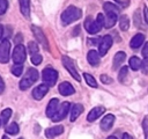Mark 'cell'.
I'll return each instance as SVG.
<instances>
[{"label": "cell", "mask_w": 148, "mask_h": 139, "mask_svg": "<svg viewBox=\"0 0 148 139\" xmlns=\"http://www.w3.org/2000/svg\"><path fill=\"white\" fill-rule=\"evenodd\" d=\"M23 72V66L22 65H18V64H15L13 67H12V73L15 75V76H20Z\"/></svg>", "instance_id": "cell-31"}, {"label": "cell", "mask_w": 148, "mask_h": 139, "mask_svg": "<svg viewBox=\"0 0 148 139\" xmlns=\"http://www.w3.org/2000/svg\"><path fill=\"white\" fill-rule=\"evenodd\" d=\"M82 16V12L80 8L75 6H69L67 7L62 13H61V22L64 25H68L75 21H77Z\"/></svg>", "instance_id": "cell-1"}, {"label": "cell", "mask_w": 148, "mask_h": 139, "mask_svg": "<svg viewBox=\"0 0 148 139\" xmlns=\"http://www.w3.org/2000/svg\"><path fill=\"white\" fill-rule=\"evenodd\" d=\"M104 17H105V21H104L105 28H111L117 22V15L116 14H106V16H104Z\"/></svg>", "instance_id": "cell-23"}, {"label": "cell", "mask_w": 148, "mask_h": 139, "mask_svg": "<svg viewBox=\"0 0 148 139\" xmlns=\"http://www.w3.org/2000/svg\"><path fill=\"white\" fill-rule=\"evenodd\" d=\"M2 139H9V138H8L7 136H3V137H2Z\"/></svg>", "instance_id": "cell-43"}, {"label": "cell", "mask_w": 148, "mask_h": 139, "mask_svg": "<svg viewBox=\"0 0 148 139\" xmlns=\"http://www.w3.org/2000/svg\"><path fill=\"white\" fill-rule=\"evenodd\" d=\"M143 14H145V20H146V22H147V24H148V7H147V6H145Z\"/></svg>", "instance_id": "cell-39"}, {"label": "cell", "mask_w": 148, "mask_h": 139, "mask_svg": "<svg viewBox=\"0 0 148 139\" xmlns=\"http://www.w3.org/2000/svg\"><path fill=\"white\" fill-rule=\"evenodd\" d=\"M113 122H114V116L109 114L106 116H104V118H102L101 120V129L103 131H109L111 129V126L113 125Z\"/></svg>", "instance_id": "cell-14"}, {"label": "cell", "mask_w": 148, "mask_h": 139, "mask_svg": "<svg viewBox=\"0 0 148 139\" xmlns=\"http://www.w3.org/2000/svg\"><path fill=\"white\" fill-rule=\"evenodd\" d=\"M18 125L15 123V122H13V123H10L9 125H7L6 127H5V131L8 133V134H17L18 133Z\"/></svg>", "instance_id": "cell-26"}, {"label": "cell", "mask_w": 148, "mask_h": 139, "mask_svg": "<svg viewBox=\"0 0 148 139\" xmlns=\"http://www.w3.org/2000/svg\"><path fill=\"white\" fill-rule=\"evenodd\" d=\"M2 34H3V27L0 24V39H1V37H2Z\"/></svg>", "instance_id": "cell-42"}, {"label": "cell", "mask_w": 148, "mask_h": 139, "mask_svg": "<svg viewBox=\"0 0 148 139\" xmlns=\"http://www.w3.org/2000/svg\"><path fill=\"white\" fill-rule=\"evenodd\" d=\"M108 139H117V138H116V137H109Z\"/></svg>", "instance_id": "cell-44"}, {"label": "cell", "mask_w": 148, "mask_h": 139, "mask_svg": "<svg viewBox=\"0 0 148 139\" xmlns=\"http://www.w3.org/2000/svg\"><path fill=\"white\" fill-rule=\"evenodd\" d=\"M103 8H104V10H105V14H116V15H118L119 8H118L116 5L111 3V2H105V3L103 5Z\"/></svg>", "instance_id": "cell-22"}, {"label": "cell", "mask_w": 148, "mask_h": 139, "mask_svg": "<svg viewBox=\"0 0 148 139\" xmlns=\"http://www.w3.org/2000/svg\"><path fill=\"white\" fill-rule=\"evenodd\" d=\"M10 116H12V109L7 108V109L2 110V111H1V117H0V119H1V123H2L3 125H5V124H7L8 119L10 118Z\"/></svg>", "instance_id": "cell-27"}, {"label": "cell", "mask_w": 148, "mask_h": 139, "mask_svg": "<svg viewBox=\"0 0 148 139\" xmlns=\"http://www.w3.org/2000/svg\"><path fill=\"white\" fill-rule=\"evenodd\" d=\"M87 59H88V63L91 65V66H97L99 64V60H101V56L97 51L95 50H90L87 54Z\"/></svg>", "instance_id": "cell-16"}, {"label": "cell", "mask_w": 148, "mask_h": 139, "mask_svg": "<svg viewBox=\"0 0 148 139\" xmlns=\"http://www.w3.org/2000/svg\"><path fill=\"white\" fill-rule=\"evenodd\" d=\"M130 27V19L127 15H121L119 17V29L123 30V31H126Z\"/></svg>", "instance_id": "cell-24"}, {"label": "cell", "mask_w": 148, "mask_h": 139, "mask_svg": "<svg viewBox=\"0 0 148 139\" xmlns=\"http://www.w3.org/2000/svg\"><path fill=\"white\" fill-rule=\"evenodd\" d=\"M8 8V0H0V15L5 14Z\"/></svg>", "instance_id": "cell-32"}, {"label": "cell", "mask_w": 148, "mask_h": 139, "mask_svg": "<svg viewBox=\"0 0 148 139\" xmlns=\"http://www.w3.org/2000/svg\"><path fill=\"white\" fill-rule=\"evenodd\" d=\"M123 139H133V137H131L128 133H124L123 134Z\"/></svg>", "instance_id": "cell-41"}, {"label": "cell", "mask_w": 148, "mask_h": 139, "mask_svg": "<svg viewBox=\"0 0 148 139\" xmlns=\"http://www.w3.org/2000/svg\"><path fill=\"white\" fill-rule=\"evenodd\" d=\"M142 56H145V58L146 57H148V42L143 45V47H142Z\"/></svg>", "instance_id": "cell-37"}, {"label": "cell", "mask_w": 148, "mask_h": 139, "mask_svg": "<svg viewBox=\"0 0 148 139\" xmlns=\"http://www.w3.org/2000/svg\"><path fill=\"white\" fill-rule=\"evenodd\" d=\"M83 78H84L87 85H89L90 87H94V88L97 87V82H96V80H95V78H94L92 75H90V74H88V73H84V74H83Z\"/></svg>", "instance_id": "cell-28"}, {"label": "cell", "mask_w": 148, "mask_h": 139, "mask_svg": "<svg viewBox=\"0 0 148 139\" xmlns=\"http://www.w3.org/2000/svg\"><path fill=\"white\" fill-rule=\"evenodd\" d=\"M18 1H20L21 13L25 17H29L30 16V0H18Z\"/></svg>", "instance_id": "cell-21"}, {"label": "cell", "mask_w": 148, "mask_h": 139, "mask_svg": "<svg viewBox=\"0 0 148 139\" xmlns=\"http://www.w3.org/2000/svg\"><path fill=\"white\" fill-rule=\"evenodd\" d=\"M31 30H32L34 36H35V38L37 39V42L40 43L45 50H49V43H47V39H46L44 32L42 31V29L38 28L37 25H31Z\"/></svg>", "instance_id": "cell-8"}, {"label": "cell", "mask_w": 148, "mask_h": 139, "mask_svg": "<svg viewBox=\"0 0 148 139\" xmlns=\"http://www.w3.org/2000/svg\"><path fill=\"white\" fill-rule=\"evenodd\" d=\"M0 125H1V119H0Z\"/></svg>", "instance_id": "cell-45"}, {"label": "cell", "mask_w": 148, "mask_h": 139, "mask_svg": "<svg viewBox=\"0 0 148 139\" xmlns=\"http://www.w3.org/2000/svg\"><path fill=\"white\" fill-rule=\"evenodd\" d=\"M104 111H105V108H104V107H95V108H92V109L89 111L88 116H87L88 122H94V120H96L97 118H99V117L102 116V114H103Z\"/></svg>", "instance_id": "cell-13"}, {"label": "cell", "mask_w": 148, "mask_h": 139, "mask_svg": "<svg viewBox=\"0 0 148 139\" xmlns=\"http://www.w3.org/2000/svg\"><path fill=\"white\" fill-rule=\"evenodd\" d=\"M49 92V86H46L45 83L37 86L34 90H32V97L35 100H42Z\"/></svg>", "instance_id": "cell-11"}, {"label": "cell", "mask_w": 148, "mask_h": 139, "mask_svg": "<svg viewBox=\"0 0 148 139\" xmlns=\"http://www.w3.org/2000/svg\"><path fill=\"white\" fill-rule=\"evenodd\" d=\"M141 71L143 74H148V57H146L141 61Z\"/></svg>", "instance_id": "cell-34"}, {"label": "cell", "mask_w": 148, "mask_h": 139, "mask_svg": "<svg viewBox=\"0 0 148 139\" xmlns=\"http://www.w3.org/2000/svg\"><path fill=\"white\" fill-rule=\"evenodd\" d=\"M9 52H10V43L8 39H2L0 43V63L6 64L9 60Z\"/></svg>", "instance_id": "cell-6"}, {"label": "cell", "mask_w": 148, "mask_h": 139, "mask_svg": "<svg viewBox=\"0 0 148 139\" xmlns=\"http://www.w3.org/2000/svg\"><path fill=\"white\" fill-rule=\"evenodd\" d=\"M21 41H22V35H21V34H17L16 37H15V42L17 43V45L21 44Z\"/></svg>", "instance_id": "cell-38"}, {"label": "cell", "mask_w": 148, "mask_h": 139, "mask_svg": "<svg viewBox=\"0 0 148 139\" xmlns=\"http://www.w3.org/2000/svg\"><path fill=\"white\" fill-rule=\"evenodd\" d=\"M130 67H131L133 71H136V70L141 68V60H140L138 57H135V56L131 57V58H130Z\"/></svg>", "instance_id": "cell-25"}, {"label": "cell", "mask_w": 148, "mask_h": 139, "mask_svg": "<svg viewBox=\"0 0 148 139\" xmlns=\"http://www.w3.org/2000/svg\"><path fill=\"white\" fill-rule=\"evenodd\" d=\"M42 78H43V81L46 86L49 87H52L56 85L57 82V79H58V72L51 67H46L43 70L42 72Z\"/></svg>", "instance_id": "cell-3"}, {"label": "cell", "mask_w": 148, "mask_h": 139, "mask_svg": "<svg viewBox=\"0 0 148 139\" xmlns=\"http://www.w3.org/2000/svg\"><path fill=\"white\" fill-rule=\"evenodd\" d=\"M58 108H59V101H58V98H52V100L49 102L47 107H46V116L52 119L53 116L56 115Z\"/></svg>", "instance_id": "cell-12"}, {"label": "cell", "mask_w": 148, "mask_h": 139, "mask_svg": "<svg viewBox=\"0 0 148 139\" xmlns=\"http://www.w3.org/2000/svg\"><path fill=\"white\" fill-rule=\"evenodd\" d=\"M5 90V83H3V81H2V79L0 78V94L2 93Z\"/></svg>", "instance_id": "cell-40"}, {"label": "cell", "mask_w": 148, "mask_h": 139, "mask_svg": "<svg viewBox=\"0 0 148 139\" xmlns=\"http://www.w3.org/2000/svg\"><path fill=\"white\" fill-rule=\"evenodd\" d=\"M64 132V126L61 125H57V126H53V127H50L45 131V136L47 138H53L56 136H59Z\"/></svg>", "instance_id": "cell-18"}, {"label": "cell", "mask_w": 148, "mask_h": 139, "mask_svg": "<svg viewBox=\"0 0 148 139\" xmlns=\"http://www.w3.org/2000/svg\"><path fill=\"white\" fill-rule=\"evenodd\" d=\"M84 28H86V30L89 34H97L102 29V27L98 24V22L96 20H92L90 16H88L86 19V21H84Z\"/></svg>", "instance_id": "cell-10"}, {"label": "cell", "mask_w": 148, "mask_h": 139, "mask_svg": "<svg viewBox=\"0 0 148 139\" xmlns=\"http://www.w3.org/2000/svg\"><path fill=\"white\" fill-rule=\"evenodd\" d=\"M42 60H43V57L40 56V54H34V56H31V63L34 64V65H39L40 63H42Z\"/></svg>", "instance_id": "cell-33"}, {"label": "cell", "mask_w": 148, "mask_h": 139, "mask_svg": "<svg viewBox=\"0 0 148 139\" xmlns=\"http://www.w3.org/2000/svg\"><path fill=\"white\" fill-rule=\"evenodd\" d=\"M38 80V72L35 68H29L27 71V73L24 74V76L22 78V80L20 81V89L21 90H25L29 87H31L32 83H35Z\"/></svg>", "instance_id": "cell-2"}, {"label": "cell", "mask_w": 148, "mask_h": 139, "mask_svg": "<svg viewBox=\"0 0 148 139\" xmlns=\"http://www.w3.org/2000/svg\"><path fill=\"white\" fill-rule=\"evenodd\" d=\"M18 139H23V138H18Z\"/></svg>", "instance_id": "cell-46"}, {"label": "cell", "mask_w": 148, "mask_h": 139, "mask_svg": "<svg viewBox=\"0 0 148 139\" xmlns=\"http://www.w3.org/2000/svg\"><path fill=\"white\" fill-rule=\"evenodd\" d=\"M143 41H145V35H143V34H136V35H134L133 38L131 39L130 46H131L132 49H138V47L141 46V44L143 43Z\"/></svg>", "instance_id": "cell-17"}, {"label": "cell", "mask_w": 148, "mask_h": 139, "mask_svg": "<svg viewBox=\"0 0 148 139\" xmlns=\"http://www.w3.org/2000/svg\"><path fill=\"white\" fill-rule=\"evenodd\" d=\"M61 61H62V65L65 66V68L69 72V74H71L76 81H80L81 78H80V75H79V73H77V71H76V68H75L74 61H73L69 57H67V56H62Z\"/></svg>", "instance_id": "cell-5"}, {"label": "cell", "mask_w": 148, "mask_h": 139, "mask_svg": "<svg viewBox=\"0 0 148 139\" xmlns=\"http://www.w3.org/2000/svg\"><path fill=\"white\" fill-rule=\"evenodd\" d=\"M142 127H143V133H145V139H148V117H146L142 122Z\"/></svg>", "instance_id": "cell-35"}, {"label": "cell", "mask_w": 148, "mask_h": 139, "mask_svg": "<svg viewBox=\"0 0 148 139\" xmlns=\"http://www.w3.org/2000/svg\"><path fill=\"white\" fill-rule=\"evenodd\" d=\"M127 73H128V67H127V66L121 67V68H120V71H119L118 80H119L120 82H124V81H125V79H126V76H127Z\"/></svg>", "instance_id": "cell-30"}, {"label": "cell", "mask_w": 148, "mask_h": 139, "mask_svg": "<svg viewBox=\"0 0 148 139\" xmlns=\"http://www.w3.org/2000/svg\"><path fill=\"white\" fill-rule=\"evenodd\" d=\"M69 107H71V105H69L68 102H64V103H61L60 107L58 108L56 115L53 116L52 120H53V122H59V120L64 119V118L66 117V115L68 114V111H69Z\"/></svg>", "instance_id": "cell-9"}, {"label": "cell", "mask_w": 148, "mask_h": 139, "mask_svg": "<svg viewBox=\"0 0 148 139\" xmlns=\"http://www.w3.org/2000/svg\"><path fill=\"white\" fill-rule=\"evenodd\" d=\"M112 45V37L110 35H105L103 38H101V42L98 43V53L99 56H105L109 49Z\"/></svg>", "instance_id": "cell-7"}, {"label": "cell", "mask_w": 148, "mask_h": 139, "mask_svg": "<svg viewBox=\"0 0 148 139\" xmlns=\"http://www.w3.org/2000/svg\"><path fill=\"white\" fill-rule=\"evenodd\" d=\"M25 47L22 45V44H18L14 47V51H13V54H12V58H13V61L15 64H18V65H22L25 60Z\"/></svg>", "instance_id": "cell-4"}, {"label": "cell", "mask_w": 148, "mask_h": 139, "mask_svg": "<svg viewBox=\"0 0 148 139\" xmlns=\"http://www.w3.org/2000/svg\"><path fill=\"white\" fill-rule=\"evenodd\" d=\"M125 58H126L125 52H123V51L117 52V53L114 54V57H113V65H112V66H113V70L119 68V67H120V65L124 63Z\"/></svg>", "instance_id": "cell-19"}, {"label": "cell", "mask_w": 148, "mask_h": 139, "mask_svg": "<svg viewBox=\"0 0 148 139\" xmlns=\"http://www.w3.org/2000/svg\"><path fill=\"white\" fill-rule=\"evenodd\" d=\"M101 80H102V82H103V83H110V82L112 81V79H111V78H109V76H108V75H105V74L101 75Z\"/></svg>", "instance_id": "cell-36"}, {"label": "cell", "mask_w": 148, "mask_h": 139, "mask_svg": "<svg viewBox=\"0 0 148 139\" xmlns=\"http://www.w3.org/2000/svg\"><path fill=\"white\" fill-rule=\"evenodd\" d=\"M38 50H39V47H38V45H37L36 42H29L28 43V51H29V53L31 56L37 54L38 53Z\"/></svg>", "instance_id": "cell-29"}, {"label": "cell", "mask_w": 148, "mask_h": 139, "mask_svg": "<svg viewBox=\"0 0 148 139\" xmlns=\"http://www.w3.org/2000/svg\"><path fill=\"white\" fill-rule=\"evenodd\" d=\"M59 93L61 94V95H64V96H68V95H72V94H74V87L69 83V82H61L60 85H59Z\"/></svg>", "instance_id": "cell-15"}, {"label": "cell", "mask_w": 148, "mask_h": 139, "mask_svg": "<svg viewBox=\"0 0 148 139\" xmlns=\"http://www.w3.org/2000/svg\"><path fill=\"white\" fill-rule=\"evenodd\" d=\"M82 111H83V105L82 104H74L73 107H72V110H71V120L72 122H74V120H76V118L82 114Z\"/></svg>", "instance_id": "cell-20"}]
</instances>
